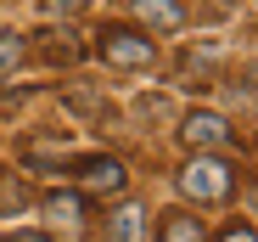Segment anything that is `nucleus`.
I'll use <instances>...</instances> for the list:
<instances>
[{
	"mask_svg": "<svg viewBox=\"0 0 258 242\" xmlns=\"http://www.w3.org/2000/svg\"><path fill=\"white\" fill-rule=\"evenodd\" d=\"M180 191L191 197V203H225V197L236 191V169L219 152H191V164L180 169Z\"/></svg>",
	"mask_w": 258,
	"mask_h": 242,
	"instance_id": "nucleus-1",
	"label": "nucleus"
},
{
	"mask_svg": "<svg viewBox=\"0 0 258 242\" xmlns=\"http://www.w3.org/2000/svg\"><path fill=\"white\" fill-rule=\"evenodd\" d=\"M96 51H101V62H112V68H146V62L157 57V39L141 34V28H101V34H96Z\"/></svg>",
	"mask_w": 258,
	"mask_h": 242,
	"instance_id": "nucleus-2",
	"label": "nucleus"
},
{
	"mask_svg": "<svg viewBox=\"0 0 258 242\" xmlns=\"http://www.w3.org/2000/svg\"><path fill=\"white\" fill-rule=\"evenodd\" d=\"M180 141L191 152H219V147H230V118L225 113H185Z\"/></svg>",
	"mask_w": 258,
	"mask_h": 242,
	"instance_id": "nucleus-3",
	"label": "nucleus"
},
{
	"mask_svg": "<svg viewBox=\"0 0 258 242\" xmlns=\"http://www.w3.org/2000/svg\"><path fill=\"white\" fill-rule=\"evenodd\" d=\"M73 175L90 191H123V164H118V158H84Z\"/></svg>",
	"mask_w": 258,
	"mask_h": 242,
	"instance_id": "nucleus-4",
	"label": "nucleus"
},
{
	"mask_svg": "<svg viewBox=\"0 0 258 242\" xmlns=\"http://www.w3.org/2000/svg\"><path fill=\"white\" fill-rule=\"evenodd\" d=\"M135 17L146 28H157V34H174L185 23V6H180V0H135Z\"/></svg>",
	"mask_w": 258,
	"mask_h": 242,
	"instance_id": "nucleus-5",
	"label": "nucleus"
},
{
	"mask_svg": "<svg viewBox=\"0 0 258 242\" xmlns=\"http://www.w3.org/2000/svg\"><path fill=\"white\" fill-rule=\"evenodd\" d=\"M107 236H112V242H141V236H146V209H141V203H123V209L107 220Z\"/></svg>",
	"mask_w": 258,
	"mask_h": 242,
	"instance_id": "nucleus-6",
	"label": "nucleus"
},
{
	"mask_svg": "<svg viewBox=\"0 0 258 242\" xmlns=\"http://www.w3.org/2000/svg\"><path fill=\"white\" fill-rule=\"evenodd\" d=\"M157 242H208V231H202V220H197V214L174 209V214H163V231H157Z\"/></svg>",
	"mask_w": 258,
	"mask_h": 242,
	"instance_id": "nucleus-7",
	"label": "nucleus"
},
{
	"mask_svg": "<svg viewBox=\"0 0 258 242\" xmlns=\"http://www.w3.org/2000/svg\"><path fill=\"white\" fill-rule=\"evenodd\" d=\"M45 214L62 220V225H73V220H84V197H79V191H51V197H45Z\"/></svg>",
	"mask_w": 258,
	"mask_h": 242,
	"instance_id": "nucleus-8",
	"label": "nucleus"
},
{
	"mask_svg": "<svg viewBox=\"0 0 258 242\" xmlns=\"http://www.w3.org/2000/svg\"><path fill=\"white\" fill-rule=\"evenodd\" d=\"M34 203V191L23 186V180H12V175H0V209H6V214H23Z\"/></svg>",
	"mask_w": 258,
	"mask_h": 242,
	"instance_id": "nucleus-9",
	"label": "nucleus"
},
{
	"mask_svg": "<svg viewBox=\"0 0 258 242\" xmlns=\"http://www.w3.org/2000/svg\"><path fill=\"white\" fill-rule=\"evenodd\" d=\"M45 45H39V57L45 62H73L79 57V45H73V34H39Z\"/></svg>",
	"mask_w": 258,
	"mask_h": 242,
	"instance_id": "nucleus-10",
	"label": "nucleus"
},
{
	"mask_svg": "<svg viewBox=\"0 0 258 242\" xmlns=\"http://www.w3.org/2000/svg\"><path fill=\"white\" fill-rule=\"evenodd\" d=\"M23 57H28V39H23V34H0V79H6Z\"/></svg>",
	"mask_w": 258,
	"mask_h": 242,
	"instance_id": "nucleus-11",
	"label": "nucleus"
},
{
	"mask_svg": "<svg viewBox=\"0 0 258 242\" xmlns=\"http://www.w3.org/2000/svg\"><path fill=\"white\" fill-rule=\"evenodd\" d=\"M90 0H39V12H51V17H79Z\"/></svg>",
	"mask_w": 258,
	"mask_h": 242,
	"instance_id": "nucleus-12",
	"label": "nucleus"
},
{
	"mask_svg": "<svg viewBox=\"0 0 258 242\" xmlns=\"http://www.w3.org/2000/svg\"><path fill=\"white\" fill-rule=\"evenodd\" d=\"M219 242H258V231H247V225H230V231H225Z\"/></svg>",
	"mask_w": 258,
	"mask_h": 242,
	"instance_id": "nucleus-13",
	"label": "nucleus"
},
{
	"mask_svg": "<svg viewBox=\"0 0 258 242\" xmlns=\"http://www.w3.org/2000/svg\"><path fill=\"white\" fill-rule=\"evenodd\" d=\"M6 242H51V236H45V231H12Z\"/></svg>",
	"mask_w": 258,
	"mask_h": 242,
	"instance_id": "nucleus-14",
	"label": "nucleus"
},
{
	"mask_svg": "<svg viewBox=\"0 0 258 242\" xmlns=\"http://www.w3.org/2000/svg\"><path fill=\"white\" fill-rule=\"evenodd\" d=\"M252 79H258V68H252Z\"/></svg>",
	"mask_w": 258,
	"mask_h": 242,
	"instance_id": "nucleus-15",
	"label": "nucleus"
}]
</instances>
